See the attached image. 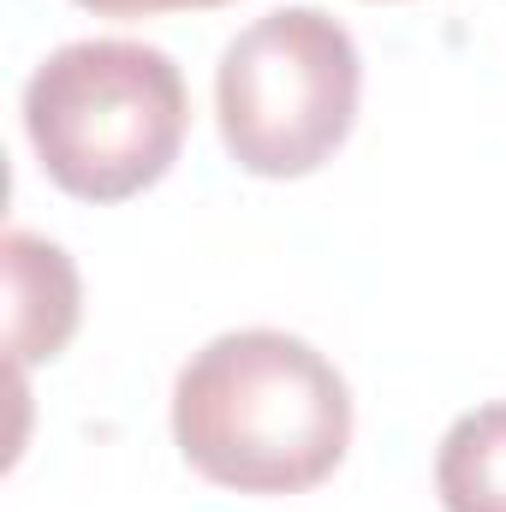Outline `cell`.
<instances>
[{"instance_id":"cell-6","label":"cell","mask_w":506,"mask_h":512,"mask_svg":"<svg viewBox=\"0 0 506 512\" xmlns=\"http://www.w3.org/2000/svg\"><path fill=\"white\" fill-rule=\"evenodd\" d=\"M78 6L102 12V18H155V12H209L227 0H78Z\"/></svg>"},{"instance_id":"cell-1","label":"cell","mask_w":506,"mask_h":512,"mask_svg":"<svg viewBox=\"0 0 506 512\" xmlns=\"http://www.w3.org/2000/svg\"><path fill=\"white\" fill-rule=\"evenodd\" d=\"M173 441L233 495H304L352 447V387L298 334L239 328L173 382Z\"/></svg>"},{"instance_id":"cell-2","label":"cell","mask_w":506,"mask_h":512,"mask_svg":"<svg viewBox=\"0 0 506 512\" xmlns=\"http://www.w3.org/2000/svg\"><path fill=\"white\" fill-rule=\"evenodd\" d=\"M191 96L173 54L90 36L54 48L24 84V131L42 173L78 203H126L167 179L185 149Z\"/></svg>"},{"instance_id":"cell-4","label":"cell","mask_w":506,"mask_h":512,"mask_svg":"<svg viewBox=\"0 0 506 512\" xmlns=\"http://www.w3.org/2000/svg\"><path fill=\"white\" fill-rule=\"evenodd\" d=\"M6 334H12V364H42L60 358L66 340L78 334V268L72 256L24 227L6 233Z\"/></svg>"},{"instance_id":"cell-5","label":"cell","mask_w":506,"mask_h":512,"mask_svg":"<svg viewBox=\"0 0 506 512\" xmlns=\"http://www.w3.org/2000/svg\"><path fill=\"white\" fill-rule=\"evenodd\" d=\"M435 489L447 512H506V399L465 411L441 435Z\"/></svg>"},{"instance_id":"cell-3","label":"cell","mask_w":506,"mask_h":512,"mask_svg":"<svg viewBox=\"0 0 506 512\" xmlns=\"http://www.w3.org/2000/svg\"><path fill=\"white\" fill-rule=\"evenodd\" d=\"M364 60L322 6H280L245 24L215 66V120L227 155L256 179H304L352 137Z\"/></svg>"}]
</instances>
